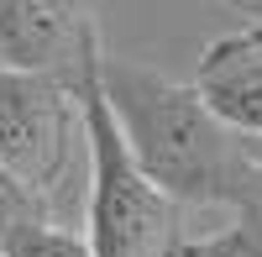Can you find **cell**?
Here are the masks:
<instances>
[{
  "label": "cell",
  "instance_id": "obj_1",
  "mask_svg": "<svg viewBox=\"0 0 262 257\" xmlns=\"http://www.w3.org/2000/svg\"><path fill=\"white\" fill-rule=\"evenodd\" d=\"M100 90L137 168L173 205H226L236 216H262V168L247 153V137L231 132L194 84H179L137 58L100 53Z\"/></svg>",
  "mask_w": 262,
  "mask_h": 257
},
{
  "label": "cell",
  "instance_id": "obj_2",
  "mask_svg": "<svg viewBox=\"0 0 262 257\" xmlns=\"http://www.w3.org/2000/svg\"><path fill=\"white\" fill-rule=\"evenodd\" d=\"M105 53V48H100ZM100 53L74 84L79 121H84V147H90V252L95 257H168L173 242V205L152 184L126 147V132L100 90Z\"/></svg>",
  "mask_w": 262,
  "mask_h": 257
},
{
  "label": "cell",
  "instance_id": "obj_3",
  "mask_svg": "<svg viewBox=\"0 0 262 257\" xmlns=\"http://www.w3.org/2000/svg\"><path fill=\"white\" fill-rule=\"evenodd\" d=\"M74 121L79 100L69 84L0 63V163L42 200L74 163Z\"/></svg>",
  "mask_w": 262,
  "mask_h": 257
},
{
  "label": "cell",
  "instance_id": "obj_4",
  "mask_svg": "<svg viewBox=\"0 0 262 257\" xmlns=\"http://www.w3.org/2000/svg\"><path fill=\"white\" fill-rule=\"evenodd\" d=\"M100 53V32L84 0H0V58L6 69L48 74L58 84L84 79Z\"/></svg>",
  "mask_w": 262,
  "mask_h": 257
},
{
  "label": "cell",
  "instance_id": "obj_5",
  "mask_svg": "<svg viewBox=\"0 0 262 257\" xmlns=\"http://www.w3.org/2000/svg\"><path fill=\"white\" fill-rule=\"evenodd\" d=\"M194 90L231 132L262 137V27H242L205 42L194 63Z\"/></svg>",
  "mask_w": 262,
  "mask_h": 257
},
{
  "label": "cell",
  "instance_id": "obj_6",
  "mask_svg": "<svg viewBox=\"0 0 262 257\" xmlns=\"http://www.w3.org/2000/svg\"><path fill=\"white\" fill-rule=\"evenodd\" d=\"M0 257H95V252L79 231H63L58 221H37V226L11 231L0 242Z\"/></svg>",
  "mask_w": 262,
  "mask_h": 257
},
{
  "label": "cell",
  "instance_id": "obj_7",
  "mask_svg": "<svg viewBox=\"0 0 262 257\" xmlns=\"http://www.w3.org/2000/svg\"><path fill=\"white\" fill-rule=\"evenodd\" d=\"M168 257H262V216H236V226L215 231L205 242H184Z\"/></svg>",
  "mask_w": 262,
  "mask_h": 257
},
{
  "label": "cell",
  "instance_id": "obj_8",
  "mask_svg": "<svg viewBox=\"0 0 262 257\" xmlns=\"http://www.w3.org/2000/svg\"><path fill=\"white\" fill-rule=\"evenodd\" d=\"M37 221H53L48 216V200L32 195V189L0 163V242H6L11 231H21V226H37Z\"/></svg>",
  "mask_w": 262,
  "mask_h": 257
},
{
  "label": "cell",
  "instance_id": "obj_9",
  "mask_svg": "<svg viewBox=\"0 0 262 257\" xmlns=\"http://www.w3.org/2000/svg\"><path fill=\"white\" fill-rule=\"evenodd\" d=\"M231 11H242L247 16V27H262V0H226Z\"/></svg>",
  "mask_w": 262,
  "mask_h": 257
},
{
  "label": "cell",
  "instance_id": "obj_10",
  "mask_svg": "<svg viewBox=\"0 0 262 257\" xmlns=\"http://www.w3.org/2000/svg\"><path fill=\"white\" fill-rule=\"evenodd\" d=\"M247 153H252V163L262 168V137H247Z\"/></svg>",
  "mask_w": 262,
  "mask_h": 257
}]
</instances>
